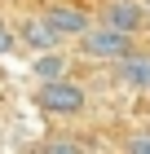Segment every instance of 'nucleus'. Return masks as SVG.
I'll return each instance as SVG.
<instances>
[{
	"label": "nucleus",
	"instance_id": "obj_7",
	"mask_svg": "<svg viewBox=\"0 0 150 154\" xmlns=\"http://www.w3.org/2000/svg\"><path fill=\"white\" fill-rule=\"evenodd\" d=\"M31 75L35 79H58V75H71V53L58 48H44V53H31Z\"/></svg>",
	"mask_w": 150,
	"mask_h": 154
},
{
	"label": "nucleus",
	"instance_id": "obj_9",
	"mask_svg": "<svg viewBox=\"0 0 150 154\" xmlns=\"http://www.w3.org/2000/svg\"><path fill=\"white\" fill-rule=\"evenodd\" d=\"M124 150H132V154H150V132H132V137H124Z\"/></svg>",
	"mask_w": 150,
	"mask_h": 154
},
{
	"label": "nucleus",
	"instance_id": "obj_3",
	"mask_svg": "<svg viewBox=\"0 0 150 154\" xmlns=\"http://www.w3.org/2000/svg\"><path fill=\"white\" fill-rule=\"evenodd\" d=\"M44 18L53 22V31L62 35V44H75V40L97 22L84 5H71V0H53V5H44Z\"/></svg>",
	"mask_w": 150,
	"mask_h": 154
},
{
	"label": "nucleus",
	"instance_id": "obj_4",
	"mask_svg": "<svg viewBox=\"0 0 150 154\" xmlns=\"http://www.w3.org/2000/svg\"><path fill=\"white\" fill-rule=\"evenodd\" d=\"M97 18L110 26H119V31H128V35H146V26H150V9H146V0H106L102 9H97Z\"/></svg>",
	"mask_w": 150,
	"mask_h": 154
},
{
	"label": "nucleus",
	"instance_id": "obj_5",
	"mask_svg": "<svg viewBox=\"0 0 150 154\" xmlns=\"http://www.w3.org/2000/svg\"><path fill=\"white\" fill-rule=\"evenodd\" d=\"M13 26H18V44H22V53H44V48H58V44H62V35L53 31V22L44 18V9H40V13H18Z\"/></svg>",
	"mask_w": 150,
	"mask_h": 154
},
{
	"label": "nucleus",
	"instance_id": "obj_8",
	"mask_svg": "<svg viewBox=\"0 0 150 154\" xmlns=\"http://www.w3.org/2000/svg\"><path fill=\"white\" fill-rule=\"evenodd\" d=\"M9 53H22V44H18V26H13V18L0 13V57H9Z\"/></svg>",
	"mask_w": 150,
	"mask_h": 154
},
{
	"label": "nucleus",
	"instance_id": "obj_1",
	"mask_svg": "<svg viewBox=\"0 0 150 154\" xmlns=\"http://www.w3.org/2000/svg\"><path fill=\"white\" fill-rule=\"evenodd\" d=\"M31 106L49 119H75L88 110V88L75 75H58V79H40V88L31 93Z\"/></svg>",
	"mask_w": 150,
	"mask_h": 154
},
{
	"label": "nucleus",
	"instance_id": "obj_6",
	"mask_svg": "<svg viewBox=\"0 0 150 154\" xmlns=\"http://www.w3.org/2000/svg\"><path fill=\"white\" fill-rule=\"evenodd\" d=\"M115 79L128 93H150V48H132L115 62Z\"/></svg>",
	"mask_w": 150,
	"mask_h": 154
},
{
	"label": "nucleus",
	"instance_id": "obj_10",
	"mask_svg": "<svg viewBox=\"0 0 150 154\" xmlns=\"http://www.w3.org/2000/svg\"><path fill=\"white\" fill-rule=\"evenodd\" d=\"M49 150H80V141H44Z\"/></svg>",
	"mask_w": 150,
	"mask_h": 154
},
{
	"label": "nucleus",
	"instance_id": "obj_11",
	"mask_svg": "<svg viewBox=\"0 0 150 154\" xmlns=\"http://www.w3.org/2000/svg\"><path fill=\"white\" fill-rule=\"evenodd\" d=\"M146 9H150V0H146Z\"/></svg>",
	"mask_w": 150,
	"mask_h": 154
},
{
	"label": "nucleus",
	"instance_id": "obj_2",
	"mask_svg": "<svg viewBox=\"0 0 150 154\" xmlns=\"http://www.w3.org/2000/svg\"><path fill=\"white\" fill-rule=\"evenodd\" d=\"M75 48H80V57L84 62H110L115 66L124 53H132L137 48V35H128V31H119V26H110V22H97L84 31L80 40H75Z\"/></svg>",
	"mask_w": 150,
	"mask_h": 154
}]
</instances>
